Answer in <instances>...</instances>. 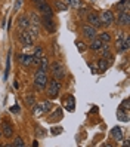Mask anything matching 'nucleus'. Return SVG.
Here are the masks:
<instances>
[{"label":"nucleus","instance_id":"f257e3e1","mask_svg":"<svg viewBox=\"0 0 130 147\" xmlns=\"http://www.w3.org/2000/svg\"><path fill=\"white\" fill-rule=\"evenodd\" d=\"M34 85H36V88L43 91L47 86V76L45 71H41L40 68L37 70V73L34 74Z\"/></svg>","mask_w":130,"mask_h":147},{"label":"nucleus","instance_id":"f03ea898","mask_svg":"<svg viewBox=\"0 0 130 147\" xmlns=\"http://www.w3.org/2000/svg\"><path fill=\"white\" fill-rule=\"evenodd\" d=\"M18 39H19L21 45H22L24 48H31V46L34 45V37L30 34L28 30H21L19 34H18Z\"/></svg>","mask_w":130,"mask_h":147},{"label":"nucleus","instance_id":"7ed1b4c3","mask_svg":"<svg viewBox=\"0 0 130 147\" xmlns=\"http://www.w3.org/2000/svg\"><path fill=\"white\" fill-rule=\"evenodd\" d=\"M47 83H49V86H47V95H49V98L53 100V98L58 97L59 92H61V82L56 80V79H52Z\"/></svg>","mask_w":130,"mask_h":147},{"label":"nucleus","instance_id":"20e7f679","mask_svg":"<svg viewBox=\"0 0 130 147\" xmlns=\"http://www.w3.org/2000/svg\"><path fill=\"white\" fill-rule=\"evenodd\" d=\"M50 71H52V74H53V79H56V80H62L65 77V67L59 61H55L53 64H52Z\"/></svg>","mask_w":130,"mask_h":147},{"label":"nucleus","instance_id":"39448f33","mask_svg":"<svg viewBox=\"0 0 130 147\" xmlns=\"http://www.w3.org/2000/svg\"><path fill=\"white\" fill-rule=\"evenodd\" d=\"M41 24H43V27L46 28V31H49V33H55L56 31V24H55V21H53L52 16H45L43 15Z\"/></svg>","mask_w":130,"mask_h":147},{"label":"nucleus","instance_id":"423d86ee","mask_svg":"<svg viewBox=\"0 0 130 147\" xmlns=\"http://www.w3.org/2000/svg\"><path fill=\"white\" fill-rule=\"evenodd\" d=\"M99 20H101L102 25H111L114 22V13L111 11H102L99 15Z\"/></svg>","mask_w":130,"mask_h":147},{"label":"nucleus","instance_id":"0eeeda50","mask_svg":"<svg viewBox=\"0 0 130 147\" xmlns=\"http://www.w3.org/2000/svg\"><path fill=\"white\" fill-rule=\"evenodd\" d=\"M37 9L45 15V16H53V11H52V7L45 2V0H41L40 3H37Z\"/></svg>","mask_w":130,"mask_h":147},{"label":"nucleus","instance_id":"6e6552de","mask_svg":"<svg viewBox=\"0 0 130 147\" xmlns=\"http://www.w3.org/2000/svg\"><path fill=\"white\" fill-rule=\"evenodd\" d=\"M2 134L6 137V138H12L13 137V126H12V123H9V122H2Z\"/></svg>","mask_w":130,"mask_h":147},{"label":"nucleus","instance_id":"1a4fd4ad","mask_svg":"<svg viewBox=\"0 0 130 147\" xmlns=\"http://www.w3.org/2000/svg\"><path fill=\"white\" fill-rule=\"evenodd\" d=\"M30 25H31V22H30V18L27 15H21L18 18V27H19V30H28Z\"/></svg>","mask_w":130,"mask_h":147},{"label":"nucleus","instance_id":"9d476101","mask_svg":"<svg viewBox=\"0 0 130 147\" xmlns=\"http://www.w3.org/2000/svg\"><path fill=\"white\" fill-rule=\"evenodd\" d=\"M87 22H89V25H92V27H95V28H98V27L102 25V22L99 20V15H96V13H89Z\"/></svg>","mask_w":130,"mask_h":147},{"label":"nucleus","instance_id":"9b49d317","mask_svg":"<svg viewBox=\"0 0 130 147\" xmlns=\"http://www.w3.org/2000/svg\"><path fill=\"white\" fill-rule=\"evenodd\" d=\"M83 34H84V37H87V39H95L96 37V28L92 27V25H84L83 27Z\"/></svg>","mask_w":130,"mask_h":147},{"label":"nucleus","instance_id":"f8f14e48","mask_svg":"<svg viewBox=\"0 0 130 147\" xmlns=\"http://www.w3.org/2000/svg\"><path fill=\"white\" fill-rule=\"evenodd\" d=\"M129 22H130V15H129V12H120L118 20H117V24L126 27V25H129Z\"/></svg>","mask_w":130,"mask_h":147},{"label":"nucleus","instance_id":"ddd939ff","mask_svg":"<svg viewBox=\"0 0 130 147\" xmlns=\"http://www.w3.org/2000/svg\"><path fill=\"white\" fill-rule=\"evenodd\" d=\"M18 61H19V64H21V65L28 67V65H31V64H33V57H31V55H28V54H21V55L18 57Z\"/></svg>","mask_w":130,"mask_h":147},{"label":"nucleus","instance_id":"4468645a","mask_svg":"<svg viewBox=\"0 0 130 147\" xmlns=\"http://www.w3.org/2000/svg\"><path fill=\"white\" fill-rule=\"evenodd\" d=\"M61 119H62V109H56L53 113L47 117V122L53 123V122H58V120H61Z\"/></svg>","mask_w":130,"mask_h":147},{"label":"nucleus","instance_id":"2eb2a0df","mask_svg":"<svg viewBox=\"0 0 130 147\" xmlns=\"http://www.w3.org/2000/svg\"><path fill=\"white\" fill-rule=\"evenodd\" d=\"M65 109L68 111H71V113L75 110V98L73 97V95H68V97H67V100H65Z\"/></svg>","mask_w":130,"mask_h":147},{"label":"nucleus","instance_id":"dca6fc26","mask_svg":"<svg viewBox=\"0 0 130 147\" xmlns=\"http://www.w3.org/2000/svg\"><path fill=\"white\" fill-rule=\"evenodd\" d=\"M43 55H45V54H43V48L41 46H37L36 49H34V54L31 55L33 57V63H36L39 65V63H40V59H41Z\"/></svg>","mask_w":130,"mask_h":147},{"label":"nucleus","instance_id":"f3484780","mask_svg":"<svg viewBox=\"0 0 130 147\" xmlns=\"http://www.w3.org/2000/svg\"><path fill=\"white\" fill-rule=\"evenodd\" d=\"M111 137L114 138L115 141H121V140H123V129L118 128V126L112 128L111 129Z\"/></svg>","mask_w":130,"mask_h":147},{"label":"nucleus","instance_id":"a211bd4d","mask_svg":"<svg viewBox=\"0 0 130 147\" xmlns=\"http://www.w3.org/2000/svg\"><path fill=\"white\" fill-rule=\"evenodd\" d=\"M103 43L99 40V39H92V43H90V49L95 51V52H99L101 48H102Z\"/></svg>","mask_w":130,"mask_h":147},{"label":"nucleus","instance_id":"6ab92c4d","mask_svg":"<svg viewBox=\"0 0 130 147\" xmlns=\"http://www.w3.org/2000/svg\"><path fill=\"white\" fill-rule=\"evenodd\" d=\"M117 116H118L120 120H123V122H129V111H127V110L124 111V109L120 107V109L117 110Z\"/></svg>","mask_w":130,"mask_h":147},{"label":"nucleus","instance_id":"aec40b11","mask_svg":"<svg viewBox=\"0 0 130 147\" xmlns=\"http://www.w3.org/2000/svg\"><path fill=\"white\" fill-rule=\"evenodd\" d=\"M28 18H30V22H31V25H37V27H39V25L41 24V18H40V16H39L36 12H33V13L28 16Z\"/></svg>","mask_w":130,"mask_h":147},{"label":"nucleus","instance_id":"412c9836","mask_svg":"<svg viewBox=\"0 0 130 147\" xmlns=\"http://www.w3.org/2000/svg\"><path fill=\"white\" fill-rule=\"evenodd\" d=\"M39 67H40V70H41V71H45V73L49 70V61H47V58H46L45 55L41 57L40 63H39Z\"/></svg>","mask_w":130,"mask_h":147},{"label":"nucleus","instance_id":"4be33fe9","mask_svg":"<svg viewBox=\"0 0 130 147\" xmlns=\"http://www.w3.org/2000/svg\"><path fill=\"white\" fill-rule=\"evenodd\" d=\"M64 2L67 3L68 7H73V9H79V7L81 6L80 0H64Z\"/></svg>","mask_w":130,"mask_h":147},{"label":"nucleus","instance_id":"5701e85b","mask_svg":"<svg viewBox=\"0 0 130 147\" xmlns=\"http://www.w3.org/2000/svg\"><path fill=\"white\" fill-rule=\"evenodd\" d=\"M108 67H109V63L107 61L105 58H101L99 61H98V68L101 71H105V70H108Z\"/></svg>","mask_w":130,"mask_h":147},{"label":"nucleus","instance_id":"b1692460","mask_svg":"<svg viewBox=\"0 0 130 147\" xmlns=\"http://www.w3.org/2000/svg\"><path fill=\"white\" fill-rule=\"evenodd\" d=\"M24 100H25V106L30 107V109L36 104V98H34V95H31V94H30V95H25Z\"/></svg>","mask_w":130,"mask_h":147},{"label":"nucleus","instance_id":"393cba45","mask_svg":"<svg viewBox=\"0 0 130 147\" xmlns=\"http://www.w3.org/2000/svg\"><path fill=\"white\" fill-rule=\"evenodd\" d=\"M55 9H56V11H61V12H64V11H68V6H67L65 2L56 0V2H55Z\"/></svg>","mask_w":130,"mask_h":147},{"label":"nucleus","instance_id":"a878e982","mask_svg":"<svg viewBox=\"0 0 130 147\" xmlns=\"http://www.w3.org/2000/svg\"><path fill=\"white\" fill-rule=\"evenodd\" d=\"M102 43H109V40H111V34L108 33V31H103V33H101L99 34V37H98Z\"/></svg>","mask_w":130,"mask_h":147},{"label":"nucleus","instance_id":"bb28decb","mask_svg":"<svg viewBox=\"0 0 130 147\" xmlns=\"http://www.w3.org/2000/svg\"><path fill=\"white\" fill-rule=\"evenodd\" d=\"M118 6V9L121 11V12H129V0H121V2L117 5Z\"/></svg>","mask_w":130,"mask_h":147},{"label":"nucleus","instance_id":"cd10ccee","mask_svg":"<svg viewBox=\"0 0 130 147\" xmlns=\"http://www.w3.org/2000/svg\"><path fill=\"white\" fill-rule=\"evenodd\" d=\"M52 106H53V104H52L50 101H45V102H43V104H41V110H43V113H49V111L52 110Z\"/></svg>","mask_w":130,"mask_h":147},{"label":"nucleus","instance_id":"c85d7f7f","mask_svg":"<svg viewBox=\"0 0 130 147\" xmlns=\"http://www.w3.org/2000/svg\"><path fill=\"white\" fill-rule=\"evenodd\" d=\"M31 109H33V115H34V116H37V117H39L40 115H43L41 106H37V102H36V104H34V106H33Z\"/></svg>","mask_w":130,"mask_h":147},{"label":"nucleus","instance_id":"c756f323","mask_svg":"<svg viewBox=\"0 0 130 147\" xmlns=\"http://www.w3.org/2000/svg\"><path fill=\"white\" fill-rule=\"evenodd\" d=\"M12 146H13V147H24V146H25V141L22 140L21 137H16L15 140H13V143H12Z\"/></svg>","mask_w":130,"mask_h":147},{"label":"nucleus","instance_id":"7c9ffc66","mask_svg":"<svg viewBox=\"0 0 130 147\" xmlns=\"http://www.w3.org/2000/svg\"><path fill=\"white\" fill-rule=\"evenodd\" d=\"M9 70H11V52H9V57H7V61H6V71H5V79L9 74Z\"/></svg>","mask_w":130,"mask_h":147},{"label":"nucleus","instance_id":"2f4dec72","mask_svg":"<svg viewBox=\"0 0 130 147\" xmlns=\"http://www.w3.org/2000/svg\"><path fill=\"white\" fill-rule=\"evenodd\" d=\"M75 45H77V49H79V52H84V51H86V45H84L83 42L77 40V42H75Z\"/></svg>","mask_w":130,"mask_h":147},{"label":"nucleus","instance_id":"473e14b6","mask_svg":"<svg viewBox=\"0 0 130 147\" xmlns=\"http://www.w3.org/2000/svg\"><path fill=\"white\" fill-rule=\"evenodd\" d=\"M21 5H22V0H16V2H15V5H13V12H16V11H19V7H21Z\"/></svg>","mask_w":130,"mask_h":147},{"label":"nucleus","instance_id":"72a5a7b5","mask_svg":"<svg viewBox=\"0 0 130 147\" xmlns=\"http://www.w3.org/2000/svg\"><path fill=\"white\" fill-rule=\"evenodd\" d=\"M36 134H37V137H45V135H46V131H43V128L39 126V128L36 129Z\"/></svg>","mask_w":130,"mask_h":147},{"label":"nucleus","instance_id":"f704fd0d","mask_svg":"<svg viewBox=\"0 0 130 147\" xmlns=\"http://www.w3.org/2000/svg\"><path fill=\"white\" fill-rule=\"evenodd\" d=\"M121 109H124V110L129 111V98H126L123 102H121Z\"/></svg>","mask_w":130,"mask_h":147},{"label":"nucleus","instance_id":"c9c22d12","mask_svg":"<svg viewBox=\"0 0 130 147\" xmlns=\"http://www.w3.org/2000/svg\"><path fill=\"white\" fill-rule=\"evenodd\" d=\"M61 132H62V128H59V126H55L53 129H52V134H53V135H58Z\"/></svg>","mask_w":130,"mask_h":147},{"label":"nucleus","instance_id":"e433bc0d","mask_svg":"<svg viewBox=\"0 0 130 147\" xmlns=\"http://www.w3.org/2000/svg\"><path fill=\"white\" fill-rule=\"evenodd\" d=\"M11 111H12V113H19V107H18V104H15L13 107H11Z\"/></svg>","mask_w":130,"mask_h":147},{"label":"nucleus","instance_id":"4c0bfd02","mask_svg":"<svg viewBox=\"0 0 130 147\" xmlns=\"http://www.w3.org/2000/svg\"><path fill=\"white\" fill-rule=\"evenodd\" d=\"M33 2H34V3H40V2H41V0H33Z\"/></svg>","mask_w":130,"mask_h":147}]
</instances>
